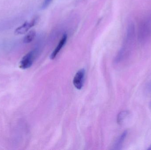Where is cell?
Listing matches in <instances>:
<instances>
[{
	"label": "cell",
	"instance_id": "obj_5",
	"mask_svg": "<svg viewBox=\"0 0 151 150\" xmlns=\"http://www.w3.org/2000/svg\"><path fill=\"white\" fill-rule=\"evenodd\" d=\"M85 73V70L81 69L76 72L74 76L73 80V85L77 90H81L83 86Z\"/></svg>",
	"mask_w": 151,
	"mask_h": 150
},
{
	"label": "cell",
	"instance_id": "obj_9",
	"mask_svg": "<svg viewBox=\"0 0 151 150\" xmlns=\"http://www.w3.org/2000/svg\"><path fill=\"white\" fill-rule=\"evenodd\" d=\"M35 36H36V32L34 30L30 31L24 37L23 42L26 44L31 43L35 38Z\"/></svg>",
	"mask_w": 151,
	"mask_h": 150
},
{
	"label": "cell",
	"instance_id": "obj_6",
	"mask_svg": "<svg viewBox=\"0 0 151 150\" xmlns=\"http://www.w3.org/2000/svg\"><path fill=\"white\" fill-rule=\"evenodd\" d=\"M67 39H68V36L67 34L65 33L62 36V38L60 39V41L58 42L57 46L54 49V51L52 52L50 55V58L51 60H54L57 56L58 54L60 53L61 50L63 49L67 41Z\"/></svg>",
	"mask_w": 151,
	"mask_h": 150
},
{
	"label": "cell",
	"instance_id": "obj_2",
	"mask_svg": "<svg viewBox=\"0 0 151 150\" xmlns=\"http://www.w3.org/2000/svg\"><path fill=\"white\" fill-rule=\"evenodd\" d=\"M151 34V19L146 18L142 21L139 28L138 39L141 42L146 41Z\"/></svg>",
	"mask_w": 151,
	"mask_h": 150
},
{
	"label": "cell",
	"instance_id": "obj_10",
	"mask_svg": "<svg viewBox=\"0 0 151 150\" xmlns=\"http://www.w3.org/2000/svg\"><path fill=\"white\" fill-rule=\"evenodd\" d=\"M53 0H43V2L41 5V9H47L52 2Z\"/></svg>",
	"mask_w": 151,
	"mask_h": 150
},
{
	"label": "cell",
	"instance_id": "obj_7",
	"mask_svg": "<svg viewBox=\"0 0 151 150\" xmlns=\"http://www.w3.org/2000/svg\"><path fill=\"white\" fill-rule=\"evenodd\" d=\"M127 131H125L122 133V134L119 136L114 146V149L120 150L121 149L123 143L125 141V138L127 135Z\"/></svg>",
	"mask_w": 151,
	"mask_h": 150
},
{
	"label": "cell",
	"instance_id": "obj_4",
	"mask_svg": "<svg viewBox=\"0 0 151 150\" xmlns=\"http://www.w3.org/2000/svg\"><path fill=\"white\" fill-rule=\"evenodd\" d=\"M37 21V18H34L30 21H26L23 24L16 29L15 31V34L16 35L24 34L35 25Z\"/></svg>",
	"mask_w": 151,
	"mask_h": 150
},
{
	"label": "cell",
	"instance_id": "obj_8",
	"mask_svg": "<svg viewBox=\"0 0 151 150\" xmlns=\"http://www.w3.org/2000/svg\"><path fill=\"white\" fill-rule=\"evenodd\" d=\"M130 115V112L129 111H123L121 112L117 117V122L119 125H122L125 122L127 118Z\"/></svg>",
	"mask_w": 151,
	"mask_h": 150
},
{
	"label": "cell",
	"instance_id": "obj_3",
	"mask_svg": "<svg viewBox=\"0 0 151 150\" xmlns=\"http://www.w3.org/2000/svg\"><path fill=\"white\" fill-rule=\"evenodd\" d=\"M38 54L37 49H34L27 53L20 61L19 68L22 69L29 68L32 65Z\"/></svg>",
	"mask_w": 151,
	"mask_h": 150
},
{
	"label": "cell",
	"instance_id": "obj_11",
	"mask_svg": "<svg viewBox=\"0 0 151 150\" xmlns=\"http://www.w3.org/2000/svg\"><path fill=\"white\" fill-rule=\"evenodd\" d=\"M148 150H151V145L150 146L149 148L148 149Z\"/></svg>",
	"mask_w": 151,
	"mask_h": 150
},
{
	"label": "cell",
	"instance_id": "obj_1",
	"mask_svg": "<svg viewBox=\"0 0 151 150\" xmlns=\"http://www.w3.org/2000/svg\"><path fill=\"white\" fill-rule=\"evenodd\" d=\"M135 28L134 24H129L127 29V35L122 48L119 52L116 61L119 62L121 60L123 57L129 52L135 40Z\"/></svg>",
	"mask_w": 151,
	"mask_h": 150
}]
</instances>
